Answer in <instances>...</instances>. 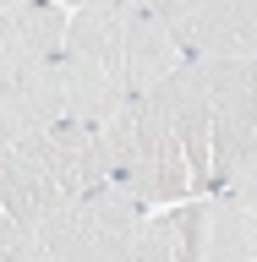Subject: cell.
Listing matches in <instances>:
<instances>
[{"label": "cell", "mask_w": 257, "mask_h": 262, "mask_svg": "<svg viewBox=\"0 0 257 262\" xmlns=\"http://www.w3.org/2000/svg\"><path fill=\"white\" fill-rule=\"evenodd\" d=\"M257 191H208L164 202L143 219L131 262H252L257 251Z\"/></svg>", "instance_id": "obj_6"}, {"label": "cell", "mask_w": 257, "mask_h": 262, "mask_svg": "<svg viewBox=\"0 0 257 262\" xmlns=\"http://www.w3.org/2000/svg\"><path fill=\"white\" fill-rule=\"evenodd\" d=\"M61 0H22L0 11V142L61 120Z\"/></svg>", "instance_id": "obj_4"}, {"label": "cell", "mask_w": 257, "mask_h": 262, "mask_svg": "<svg viewBox=\"0 0 257 262\" xmlns=\"http://www.w3.org/2000/svg\"><path fill=\"white\" fill-rule=\"evenodd\" d=\"M181 66L164 22L148 0L82 6L61 33V120L110 126L131 98Z\"/></svg>", "instance_id": "obj_2"}, {"label": "cell", "mask_w": 257, "mask_h": 262, "mask_svg": "<svg viewBox=\"0 0 257 262\" xmlns=\"http://www.w3.org/2000/svg\"><path fill=\"white\" fill-rule=\"evenodd\" d=\"M11 6H22V0H0V11H11Z\"/></svg>", "instance_id": "obj_9"}, {"label": "cell", "mask_w": 257, "mask_h": 262, "mask_svg": "<svg viewBox=\"0 0 257 262\" xmlns=\"http://www.w3.org/2000/svg\"><path fill=\"white\" fill-rule=\"evenodd\" d=\"M110 180L137 202L257 191L252 60H181L110 126Z\"/></svg>", "instance_id": "obj_1"}, {"label": "cell", "mask_w": 257, "mask_h": 262, "mask_svg": "<svg viewBox=\"0 0 257 262\" xmlns=\"http://www.w3.org/2000/svg\"><path fill=\"white\" fill-rule=\"evenodd\" d=\"M110 180V131L55 120L16 142H0V251L38 224L55 202Z\"/></svg>", "instance_id": "obj_3"}, {"label": "cell", "mask_w": 257, "mask_h": 262, "mask_svg": "<svg viewBox=\"0 0 257 262\" xmlns=\"http://www.w3.org/2000/svg\"><path fill=\"white\" fill-rule=\"evenodd\" d=\"M143 219L148 202H137L115 180H98L28 224L0 251V262H131Z\"/></svg>", "instance_id": "obj_5"}, {"label": "cell", "mask_w": 257, "mask_h": 262, "mask_svg": "<svg viewBox=\"0 0 257 262\" xmlns=\"http://www.w3.org/2000/svg\"><path fill=\"white\" fill-rule=\"evenodd\" d=\"M181 60H252L257 0H148Z\"/></svg>", "instance_id": "obj_7"}, {"label": "cell", "mask_w": 257, "mask_h": 262, "mask_svg": "<svg viewBox=\"0 0 257 262\" xmlns=\"http://www.w3.org/2000/svg\"><path fill=\"white\" fill-rule=\"evenodd\" d=\"M71 6H115V0H71Z\"/></svg>", "instance_id": "obj_8"}]
</instances>
